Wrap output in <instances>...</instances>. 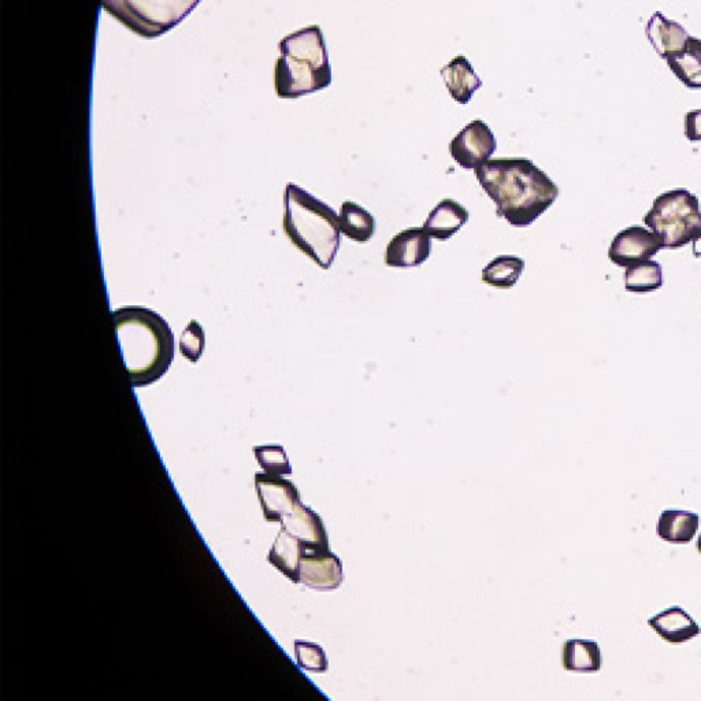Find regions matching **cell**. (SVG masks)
Listing matches in <instances>:
<instances>
[{
    "mask_svg": "<svg viewBox=\"0 0 701 701\" xmlns=\"http://www.w3.org/2000/svg\"><path fill=\"white\" fill-rule=\"evenodd\" d=\"M496 213L515 228H528L559 196L558 185L530 159H489L474 169Z\"/></svg>",
    "mask_w": 701,
    "mask_h": 701,
    "instance_id": "6da1fadb",
    "label": "cell"
},
{
    "mask_svg": "<svg viewBox=\"0 0 701 701\" xmlns=\"http://www.w3.org/2000/svg\"><path fill=\"white\" fill-rule=\"evenodd\" d=\"M118 341L133 388L148 387L168 373L176 354L165 318L142 306H125L113 314Z\"/></svg>",
    "mask_w": 701,
    "mask_h": 701,
    "instance_id": "7a4b0ae2",
    "label": "cell"
},
{
    "mask_svg": "<svg viewBox=\"0 0 701 701\" xmlns=\"http://www.w3.org/2000/svg\"><path fill=\"white\" fill-rule=\"evenodd\" d=\"M284 207L283 228L293 246L321 269H330L341 243L339 215L293 183L285 188Z\"/></svg>",
    "mask_w": 701,
    "mask_h": 701,
    "instance_id": "3957f363",
    "label": "cell"
},
{
    "mask_svg": "<svg viewBox=\"0 0 701 701\" xmlns=\"http://www.w3.org/2000/svg\"><path fill=\"white\" fill-rule=\"evenodd\" d=\"M278 48L281 55L274 68L278 98L298 99L332 84V66L324 33L318 25L284 37Z\"/></svg>",
    "mask_w": 701,
    "mask_h": 701,
    "instance_id": "277c9868",
    "label": "cell"
},
{
    "mask_svg": "<svg viewBox=\"0 0 701 701\" xmlns=\"http://www.w3.org/2000/svg\"><path fill=\"white\" fill-rule=\"evenodd\" d=\"M644 224L662 239L663 247L677 250L692 243L693 252L700 257V202L686 189H674L658 196L645 215Z\"/></svg>",
    "mask_w": 701,
    "mask_h": 701,
    "instance_id": "5b68a950",
    "label": "cell"
},
{
    "mask_svg": "<svg viewBox=\"0 0 701 701\" xmlns=\"http://www.w3.org/2000/svg\"><path fill=\"white\" fill-rule=\"evenodd\" d=\"M202 0H102L107 14L144 39L176 28Z\"/></svg>",
    "mask_w": 701,
    "mask_h": 701,
    "instance_id": "8992f818",
    "label": "cell"
},
{
    "mask_svg": "<svg viewBox=\"0 0 701 701\" xmlns=\"http://www.w3.org/2000/svg\"><path fill=\"white\" fill-rule=\"evenodd\" d=\"M496 137L484 121L470 122L450 144L451 157L463 169H477L495 154Z\"/></svg>",
    "mask_w": 701,
    "mask_h": 701,
    "instance_id": "52a82bcc",
    "label": "cell"
},
{
    "mask_svg": "<svg viewBox=\"0 0 701 701\" xmlns=\"http://www.w3.org/2000/svg\"><path fill=\"white\" fill-rule=\"evenodd\" d=\"M663 241L654 232L643 226H630L619 232L611 243L608 258L617 266L628 267L649 261L663 250Z\"/></svg>",
    "mask_w": 701,
    "mask_h": 701,
    "instance_id": "ba28073f",
    "label": "cell"
},
{
    "mask_svg": "<svg viewBox=\"0 0 701 701\" xmlns=\"http://www.w3.org/2000/svg\"><path fill=\"white\" fill-rule=\"evenodd\" d=\"M259 502L267 522L283 521L300 502L298 488L283 476L270 473L255 474Z\"/></svg>",
    "mask_w": 701,
    "mask_h": 701,
    "instance_id": "9c48e42d",
    "label": "cell"
},
{
    "mask_svg": "<svg viewBox=\"0 0 701 701\" xmlns=\"http://www.w3.org/2000/svg\"><path fill=\"white\" fill-rule=\"evenodd\" d=\"M432 237L424 228H410L389 241L385 265L396 269H410L428 261L432 251Z\"/></svg>",
    "mask_w": 701,
    "mask_h": 701,
    "instance_id": "30bf717a",
    "label": "cell"
},
{
    "mask_svg": "<svg viewBox=\"0 0 701 701\" xmlns=\"http://www.w3.org/2000/svg\"><path fill=\"white\" fill-rule=\"evenodd\" d=\"M300 582L315 591H333L343 582V563L328 551H306L300 562Z\"/></svg>",
    "mask_w": 701,
    "mask_h": 701,
    "instance_id": "8fae6325",
    "label": "cell"
},
{
    "mask_svg": "<svg viewBox=\"0 0 701 701\" xmlns=\"http://www.w3.org/2000/svg\"><path fill=\"white\" fill-rule=\"evenodd\" d=\"M281 526L303 544L306 551H328L329 539L320 515L299 503Z\"/></svg>",
    "mask_w": 701,
    "mask_h": 701,
    "instance_id": "7c38bea8",
    "label": "cell"
},
{
    "mask_svg": "<svg viewBox=\"0 0 701 701\" xmlns=\"http://www.w3.org/2000/svg\"><path fill=\"white\" fill-rule=\"evenodd\" d=\"M648 625L670 644H682L695 639L700 634L699 625L681 607H670L654 618L649 619Z\"/></svg>",
    "mask_w": 701,
    "mask_h": 701,
    "instance_id": "4fadbf2b",
    "label": "cell"
},
{
    "mask_svg": "<svg viewBox=\"0 0 701 701\" xmlns=\"http://www.w3.org/2000/svg\"><path fill=\"white\" fill-rule=\"evenodd\" d=\"M440 74L452 99L461 105H467L473 98L474 92L482 87L480 77L474 72L469 59L463 55L452 59L447 66L440 70Z\"/></svg>",
    "mask_w": 701,
    "mask_h": 701,
    "instance_id": "5bb4252c",
    "label": "cell"
},
{
    "mask_svg": "<svg viewBox=\"0 0 701 701\" xmlns=\"http://www.w3.org/2000/svg\"><path fill=\"white\" fill-rule=\"evenodd\" d=\"M469 221V211L452 199L441 200L439 205L430 211L424 229L432 239L450 240Z\"/></svg>",
    "mask_w": 701,
    "mask_h": 701,
    "instance_id": "9a60e30c",
    "label": "cell"
},
{
    "mask_svg": "<svg viewBox=\"0 0 701 701\" xmlns=\"http://www.w3.org/2000/svg\"><path fill=\"white\" fill-rule=\"evenodd\" d=\"M647 37L656 53L663 59L680 53L688 40V32L677 22L667 20L660 11H656L647 24Z\"/></svg>",
    "mask_w": 701,
    "mask_h": 701,
    "instance_id": "2e32d148",
    "label": "cell"
},
{
    "mask_svg": "<svg viewBox=\"0 0 701 701\" xmlns=\"http://www.w3.org/2000/svg\"><path fill=\"white\" fill-rule=\"evenodd\" d=\"M304 552L306 550H304L303 544L287 530L281 528L267 559L293 584H299L300 562H302Z\"/></svg>",
    "mask_w": 701,
    "mask_h": 701,
    "instance_id": "e0dca14e",
    "label": "cell"
},
{
    "mask_svg": "<svg viewBox=\"0 0 701 701\" xmlns=\"http://www.w3.org/2000/svg\"><path fill=\"white\" fill-rule=\"evenodd\" d=\"M699 515L682 510H666L660 515L656 533L671 544H688L699 530Z\"/></svg>",
    "mask_w": 701,
    "mask_h": 701,
    "instance_id": "ac0fdd59",
    "label": "cell"
},
{
    "mask_svg": "<svg viewBox=\"0 0 701 701\" xmlns=\"http://www.w3.org/2000/svg\"><path fill=\"white\" fill-rule=\"evenodd\" d=\"M671 72L681 80L686 87L701 89V40L689 36L685 47L680 53L670 55L666 59Z\"/></svg>",
    "mask_w": 701,
    "mask_h": 701,
    "instance_id": "d6986e66",
    "label": "cell"
},
{
    "mask_svg": "<svg viewBox=\"0 0 701 701\" xmlns=\"http://www.w3.org/2000/svg\"><path fill=\"white\" fill-rule=\"evenodd\" d=\"M563 667L574 673H597L602 669L599 644L591 640H569L563 645Z\"/></svg>",
    "mask_w": 701,
    "mask_h": 701,
    "instance_id": "ffe728a7",
    "label": "cell"
},
{
    "mask_svg": "<svg viewBox=\"0 0 701 701\" xmlns=\"http://www.w3.org/2000/svg\"><path fill=\"white\" fill-rule=\"evenodd\" d=\"M340 231L356 243H367L376 233V220L358 203L344 202L339 214Z\"/></svg>",
    "mask_w": 701,
    "mask_h": 701,
    "instance_id": "44dd1931",
    "label": "cell"
},
{
    "mask_svg": "<svg viewBox=\"0 0 701 701\" xmlns=\"http://www.w3.org/2000/svg\"><path fill=\"white\" fill-rule=\"evenodd\" d=\"M525 261L514 255H502L493 259L482 270V281L493 288L511 289L524 273Z\"/></svg>",
    "mask_w": 701,
    "mask_h": 701,
    "instance_id": "7402d4cb",
    "label": "cell"
},
{
    "mask_svg": "<svg viewBox=\"0 0 701 701\" xmlns=\"http://www.w3.org/2000/svg\"><path fill=\"white\" fill-rule=\"evenodd\" d=\"M662 285L663 269L659 262L645 261L626 269L625 287L629 292H654L662 288Z\"/></svg>",
    "mask_w": 701,
    "mask_h": 701,
    "instance_id": "603a6c76",
    "label": "cell"
},
{
    "mask_svg": "<svg viewBox=\"0 0 701 701\" xmlns=\"http://www.w3.org/2000/svg\"><path fill=\"white\" fill-rule=\"evenodd\" d=\"M254 452L259 466L266 473L276 474V476H289L292 473L291 463L281 445H262V447H255Z\"/></svg>",
    "mask_w": 701,
    "mask_h": 701,
    "instance_id": "cb8c5ba5",
    "label": "cell"
},
{
    "mask_svg": "<svg viewBox=\"0 0 701 701\" xmlns=\"http://www.w3.org/2000/svg\"><path fill=\"white\" fill-rule=\"evenodd\" d=\"M296 662L303 670L311 673H326L329 662L324 649L309 641H295Z\"/></svg>",
    "mask_w": 701,
    "mask_h": 701,
    "instance_id": "d4e9b609",
    "label": "cell"
},
{
    "mask_svg": "<svg viewBox=\"0 0 701 701\" xmlns=\"http://www.w3.org/2000/svg\"><path fill=\"white\" fill-rule=\"evenodd\" d=\"M187 330L192 336V340H189V337L185 335L181 337V352L189 361L196 362L202 354L203 347H205V336H203L205 333L196 321H192Z\"/></svg>",
    "mask_w": 701,
    "mask_h": 701,
    "instance_id": "484cf974",
    "label": "cell"
},
{
    "mask_svg": "<svg viewBox=\"0 0 701 701\" xmlns=\"http://www.w3.org/2000/svg\"><path fill=\"white\" fill-rule=\"evenodd\" d=\"M685 135L691 142H701V110L686 114Z\"/></svg>",
    "mask_w": 701,
    "mask_h": 701,
    "instance_id": "4316f807",
    "label": "cell"
},
{
    "mask_svg": "<svg viewBox=\"0 0 701 701\" xmlns=\"http://www.w3.org/2000/svg\"><path fill=\"white\" fill-rule=\"evenodd\" d=\"M697 551H699V554L701 555V534L699 536V540H697Z\"/></svg>",
    "mask_w": 701,
    "mask_h": 701,
    "instance_id": "83f0119b",
    "label": "cell"
}]
</instances>
